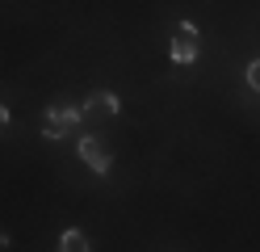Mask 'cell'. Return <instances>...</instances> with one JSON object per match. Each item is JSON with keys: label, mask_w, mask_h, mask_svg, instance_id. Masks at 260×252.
I'll use <instances>...</instances> for the list:
<instances>
[{"label": "cell", "mask_w": 260, "mask_h": 252, "mask_svg": "<svg viewBox=\"0 0 260 252\" xmlns=\"http://www.w3.org/2000/svg\"><path fill=\"white\" fill-rule=\"evenodd\" d=\"M248 84L260 93V59H252V63H248Z\"/></svg>", "instance_id": "7"}, {"label": "cell", "mask_w": 260, "mask_h": 252, "mask_svg": "<svg viewBox=\"0 0 260 252\" xmlns=\"http://www.w3.org/2000/svg\"><path fill=\"white\" fill-rule=\"evenodd\" d=\"M46 118H55V122H63V126H76L80 122V118H84V109H76V105H63V101H55V105L51 109H46Z\"/></svg>", "instance_id": "3"}, {"label": "cell", "mask_w": 260, "mask_h": 252, "mask_svg": "<svg viewBox=\"0 0 260 252\" xmlns=\"http://www.w3.org/2000/svg\"><path fill=\"white\" fill-rule=\"evenodd\" d=\"M59 252H92L88 248V235L84 231H63L59 235Z\"/></svg>", "instance_id": "5"}, {"label": "cell", "mask_w": 260, "mask_h": 252, "mask_svg": "<svg viewBox=\"0 0 260 252\" xmlns=\"http://www.w3.org/2000/svg\"><path fill=\"white\" fill-rule=\"evenodd\" d=\"M42 134H46V139H63V134H68V126L55 122V118H46V122H42Z\"/></svg>", "instance_id": "6"}, {"label": "cell", "mask_w": 260, "mask_h": 252, "mask_svg": "<svg viewBox=\"0 0 260 252\" xmlns=\"http://www.w3.org/2000/svg\"><path fill=\"white\" fill-rule=\"evenodd\" d=\"M202 50V34L193 21H181L176 25V38H172V63H193Z\"/></svg>", "instance_id": "1"}, {"label": "cell", "mask_w": 260, "mask_h": 252, "mask_svg": "<svg viewBox=\"0 0 260 252\" xmlns=\"http://www.w3.org/2000/svg\"><path fill=\"white\" fill-rule=\"evenodd\" d=\"M5 126H9V109L0 105V130H5Z\"/></svg>", "instance_id": "9"}, {"label": "cell", "mask_w": 260, "mask_h": 252, "mask_svg": "<svg viewBox=\"0 0 260 252\" xmlns=\"http://www.w3.org/2000/svg\"><path fill=\"white\" fill-rule=\"evenodd\" d=\"M80 160H84L88 168L96 177H109V151H105V139H96V134H84V139H80Z\"/></svg>", "instance_id": "2"}, {"label": "cell", "mask_w": 260, "mask_h": 252, "mask_svg": "<svg viewBox=\"0 0 260 252\" xmlns=\"http://www.w3.org/2000/svg\"><path fill=\"white\" fill-rule=\"evenodd\" d=\"M0 252H9V231L0 227Z\"/></svg>", "instance_id": "8"}, {"label": "cell", "mask_w": 260, "mask_h": 252, "mask_svg": "<svg viewBox=\"0 0 260 252\" xmlns=\"http://www.w3.org/2000/svg\"><path fill=\"white\" fill-rule=\"evenodd\" d=\"M84 109H96V114H118V109H122V101L113 97V93H92V97L84 101Z\"/></svg>", "instance_id": "4"}]
</instances>
